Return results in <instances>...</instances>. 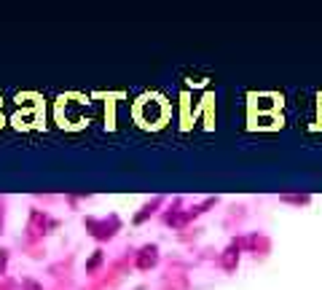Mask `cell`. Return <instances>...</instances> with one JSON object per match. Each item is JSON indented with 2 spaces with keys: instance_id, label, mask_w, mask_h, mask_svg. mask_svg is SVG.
I'll return each instance as SVG.
<instances>
[{
  "instance_id": "1",
  "label": "cell",
  "mask_w": 322,
  "mask_h": 290,
  "mask_svg": "<svg viewBox=\"0 0 322 290\" xmlns=\"http://www.w3.org/2000/svg\"><path fill=\"white\" fill-rule=\"evenodd\" d=\"M153 264H156V247H145L142 250V258H140V269H148Z\"/></svg>"
}]
</instances>
